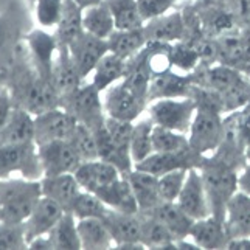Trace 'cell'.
I'll return each instance as SVG.
<instances>
[{"mask_svg": "<svg viewBox=\"0 0 250 250\" xmlns=\"http://www.w3.org/2000/svg\"><path fill=\"white\" fill-rule=\"evenodd\" d=\"M5 87L11 95L14 107H21L36 117L42 112L61 106V97L53 83L44 78L31 64L25 42L14 64L5 72Z\"/></svg>", "mask_w": 250, "mask_h": 250, "instance_id": "obj_1", "label": "cell"}, {"mask_svg": "<svg viewBox=\"0 0 250 250\" xmlns=\"http://www.w3.org/2000/svg\"><path fill=\"white\" fill-rule=\"evenodd\" d=\"M41 197V179L16 176L0 180V222H25Z\"/></svg>", "mask_w": 250, "mask_h": 250, "instance_id": "obj_2", "label": "cell"}, {"mask_svg": "<svg viewBox=\"0 0 250 250\" xmlns=\"http://www.w3.org/2000/svg\"><path fill=\"white\" fill-rule=\"evenodd\" d=\"M199 171L202 174L207 196H208L211 214L224 222L227 204L231 196L238 191L239 169L211 154V156L204 157Z\"/></svg>", "mask_w": 250, "mask_h": 250, "instance_id": "obj_3", "label": "cell"}, {"mask_svg": "<svg viewBox=\"0 0 250 250\" xmlns=\"http://www.w3.org/2000/svg\"><path fill=\"white\" fill-rule=\"evenodd\" d=\"M224 137V114L210 106H196V114L188 131L189 148L207 157L218 149Z\"/></svg>", "mask_w": 250, "mask_h": 250, "instance_id": "obj_4", "label": "cell"}, {"mask_svg": "<svg viewBox=\"0 0 250 250\" xmlns=\"http://www.w3.org/2000/svg\"><path fill=\"white\" fill-rule=\"evenodd\" d=\"M61 106L76 118V122L90 127L95 132L106 123V110L103 93L85 80L75 92L61 100Z\"/></svg>", "mask_w": 250, "mask_h": 250, "instance_id": "obj_5", "label": "cell"}, {"mask_svg": "<svg viewBox=\"0 0 250 250\" xmlns=\"http://www.w3.org/2000/svg\"><path fill=\"white\" fill-rule=\"evenodd\" d=\"M28 23L30 19H27V8L23 3L0 14V70L3 73L14 64L22 50L25 34L31 30Z\"/></svg>", "mask_w": 250, "mask_h": 250, "instance_id": "obj_6", "label": "cell"}, {"mask_svg": "<svg viewBox=\"0 0 250 250\" xmlns=\"http://www.w3.org/2000/svg\"><path fill=\"white\" fill-rule=\"evenodd\" d=\"M146 114L154 125L188 135L196 114V101L191 97L156 100L148 104Z\"/></svg>", "mask_w": 250, "mask_h": 250, "instance_id": "obj_7", "label": "cell"}, {"mask_svg": "<svg viewBox=\"0 0 250 250\" xmlns=\"http://www.w3.org/2000/svg\"><path fill=\"white\" fill-rule=\"evenodd\" d=\"M42 179L36 143L0 145V180L10 177Z\"/></svg>", "mask_w": 250, "mask_h": 250, "instance_id": "obj_8", "label": "cell"}, {"mask_svg": "<svg viewBox=\"0 0 250 250\" xmlns=\"http://www.w3.org/2000/svg\"><path fill=\"white\" fill-rule=\"evenodd\" d=\"M103 103L107 117L125 122H137L145 115L149 104V101L140 98L129 89L123 80L103 92Z\"/></svg>", "mask_w": 250, "mask_h": 250, "instance_id": "obj_9", "label": "cell"}, {"mask_svg": "<svg viewBox=\"0 0 250 250\" xmlns=\"http://www.w3.org/2000/svg\"><path fill=\"white\" fill-rule=\"evenodd\" d=\"M27 53L34 68L51 81V73H53L55 61L58 56L59 44L55 36V33L44 28H31L27 31L23 38Z\"/></svg>", "mask_w": 250, "mask_h": 250, "instance_id": "obj_10", "label": "cell"}, {"mask_svg": "<svg viewBox=\"0 0 250 250\" xmlns=\"http://www.w3.org/2000/svg\"><path fill=\"white\" fill-rule=\"evenodd\" d=\"M76 125V118L62 106L42 112L34 117V143L39 146L56 140H68Z\"/></svg>", "mask_w": 250, "mask_h": 250, "instance_id": "obj_11", "label": "cell"}, {"mask_svg": "<svg viewBox=\"0 0 250 250\" xmlns=\"http://www.w3.org/2000/svg\"><path fill=\"white\" fill-rule=\"evenodd\" d=\"M38 156L44 176L73 174L81 165V159L68 140H56L38 146Z\"/></svg>", "mask_w": 250, "mask_h": 250, "instance_id": "obj_12", "label": "cell"}, {"mask_svg": "<svg viewBox=\"0 0 250 250\" xmlns=\"http://www.w3.org/2000/svg\"><path fill=\"white\" fill-rule=\"evenodd\" d=\"M67 48L84 81L89 80L93 68L97 67V64L101 61V58L109 51L106 39L92 36V34L85 31L81 33L76 39H73L67 45Z\"/></svg>", "mask_w": 250, "mask_h": 250, "instance_id": "obj_13", "label": "cell"}, {"mask_svg": "<svg viewBox=\"0 0 250 250\" xmlns=\"http://www.w3.org/2000/svg\"><path fill=\"white\" fill-rule=\"evenodd\" d=\"M176 202L179 204L180 208L194 221L207 218L211 214L208 196H207L205 185H204L199 168L188 169L185 184H184L182 189H180V194Z\"/></svg>", "mask_w": 250, "mask_h": 250, "instance_id": "obj_14", "label": "cell"}, {"mask_svg": "<svg viewBox=\"0 0 250 250\" xmlns=\"http://www.w3.org/2000/svg\"><path fill=\"white\" fill-rule=\"evenodd\" d=\"M202 160H204L202 156L194 152L191 148H188V149L176 151V152H154L148 159L137 163L135 168L159 177L176 169L199 168Z\"/></svg>", "mask_w": 250, "mask_h": 250, "instance_id": "obj_15", "label": "cell"}, {"mask_svg": "<svg viewBox=\"0 0 250 250\" xmlns=\"http://www.w3.org/2000/svg\"><path fill=\"white\" fill-rule=\"evenodd\" d=\"M189 3L199 17L207 36L218 38L224 33L239 28L235 17L214 0H189Z\"/></svg>", "mask_w": 250, "mask_h": 250, "instance_id": "obj_16", "label": "cell"}, {"mask_svg": "<svg viewBox=\"0 0 250 250\" xmlns=\"http://www.w3.org/2000/svg\"><path fill=\"white\" fill-rule=\"evenodd\" d=\"M193 80L189 73H180L174 68L154 75L149 83V103L165 98H184L191 95Z\"/></svg>", "mask_w": 250, "mask_h": 250, "instance_id": "obj_17", "label": "cell"}, {"mask_svg": "<svg viewBox=\"0 0 250 250\" xmlns=\"http://www.w3.org/2000/svg\"><path fill=\"white\" fill-rule=\"evenodd\" d=\"M143 33L148 42L174 44L177 41H182L185 33L182 10H171L165 14L145 22Z\"/></svg>", "mask_w": 250, "mask_h": 250, "instance_id": "obj_18", "label": "cell"}, {"mask_svg": "<svg viewBox=\"0 0 250 250\" xmlns=\"http://www.w3.org/2000/svg\"><path fill=\"white\" fill-rule=\"evenodd\" d=\"M65 210L58 202H55L50 197L42 196L39 202L34 207V210L25 221V233H27V241H33L38 236L48 235L50 230L53 229L58 221L62 218Z\"/></svg>", "mask_w": 250, "mask_h": 250, "instance_id": "obj_19", "label": "cell"}, {"mask_svg": "<svg viewBox=\"0 0 250 250\" xmlns=\"http://www.w3.org/2000/svg\"><path fill=\"white\" fill-rule=\"evenodd\" d=\"M73 174L81 188L92 193H98L100 189L115 182L118 177H122V172L117 167L101 159L83 162Z\"/></svg>", "mask_w": 250, "mask_h": 250, "instance_id": "obj_20", "label": "cell"}, {"mask_svg": "<svg viewBox=\"0 0 250 250\" xmlns=\"http://www.w3.org/2000/svg\"><path fill=\"white\" fill-rule=\"evenodd\" d=\"M109 233L115 243V247L125 243L142 241V216L140 213H123L117 210H107L103 218ZM114 247V249H115Z\"/></svg>", "mask_w": 250, "mask_h": 250, "instance_id": "obj_21", "label": "cell"}, {"mask_svg": "<svg viewBox=\"0 0 250 250\" xmlns=\"http://www.w3.org/2000/svg\"><path fill=\"white\" fill-rule=\"evenodd\" d=\"M134 191V196L139 204V213H148L163 202L159 193V177L134 168L132 171L123 174Z\"/></svg>", "mask_w": 250, "mask_h": 250, "instance_id": "obj_22", "label": "cell"}, {"mask_svg": "<svg viewBox=\"0 0 250 250\" xmlns=\"http://www.w3.org/2000/svg\"><path fill=\"white\" fill-rule=\"evenodd\" d=\"M83 81L84 80L81 78L78 68H76L70 53H68V48L59 45L53 73H51V83H53L61 100L78 89Z\"/></svg>", "mask_w": 250, "mask_h": 250, "instance_id": "obj_23", "label": "cell"}, {"mask_svg": "<svg viewBox=\"0 0 250 250\" xmlns=\"http://www.w3.org/2000/svg\"><path fill=\"white\" fill-rule=\"evenodd\" d=\"M42 196L50 197L58 202L65 211L70 210L76 196L81 193V185L78 184L75 174H59V176H44L41 179Z\"/></svg>", "mask_w": 250, "mask_h": 250, "instance_id": "obj_24", "label": "cell"}, {"mask_svg": "<svg viewBox=\"0 0 250 250\" xmlns=\"http://www.w3.org/2000/svg\"><path fill=\"white\" fill-rule=\"evenodd\" d=\"M189 238L199 246V249H226L229 243V235L226 231L224 222L213 214L193 222L189 230Z\"/></svg>", "mask_w": 250, "mask_h": 250, "instance_id": "obj_25", "label": "cell"}, {"mask_svg": "<svg viewBox=\"0 0 250 250\" xmlns=\"http://www.w3.org/2000/svg\"><path fill=\"white\" fill-rule=\"evenodd\" d=\"M224 226L229 238L250 236V196L236 191L227 204Z\"/></svg>", "mask_w": 250, "mask_h": 250, "instance_id": "obj_26", "label": "cell"}, {"mask_svg": "<svg viewBox=\"0 0 250 250\" xmlns=\"http://www.w3.org/2000/svg\"><path fill=\"white\" fill-rule=\"evenodd\" d=\"M25 143H34V115L21 107H14L0 134V145Z\"/></svg>", "mask_w": 250, "mask_h": 250, "instance_id": "obj_27", "label": "cell"}, {"mask_svg": "<svg viewBox=\"0 0 250 250\" xmlns=\"http://www.w3.org/2000/svg\"><path fill=\"white\" fill-rule=\"evenodd\" d=\"M151 214L152 218L159 219L165 226L176 239H184L189 236V230L193 227L194 219L180 208L177 202H160L156 208L145 213Z\"/></svg>", "mask_w": 250, "mask_h": 250, "instance_id": "obj_28", "label": "cell"}, {"mask_svg": "<svg viewBox=\"0 0 250 250\" xmlns=\"http://www.w3.org/2000/svg\"><path fill=\"white\" fill-rule=\"evenodd\" d=\"M100 199L104 202L110 210L123 211V213H139V204L134 196L129 180L122 174L115 182L100 189L98 193Z\"/></svg>", "mask_w": 250, "mask_h": 250, "instance_id": "obj_29", "label": "cell"}, {"mask_svg": "<svg viewBox=\"0 0 250 250\" xmlns=\"http://www.w3.org/2000/svg\"><path fill=\"white\" fill-rule=\"evenodd\" d=\"M127 61L123 58L117 56L115 53H107L101 58V61L93 68L89 81L97 87L101 93L107 90L110 85L120 83L126 75Z\"/></svg>", "mask_w": 250, "mask_h": 250, "instance_id": "obj_30", "label": "cell"}, {"mask_svg": "<svg viewBox=\"0 0 250 250\" xmlns=\"http://www.w3.org/2000/svg\"><path fill=\"white\" fill-rule=\"evenodd\" d=\"M78 235L83 250H104L115 247L106 224L98 218L78 219Z\"/></svg>", "mask_w": 250, "mask_h": 250, "instance_id": "obj_31", "label": "cell"}, {"mask_svg": "<svg viewBox=\"0 0 250 250\" xmlns=\"http://www.w3.org/2000/svg\"><path fill=\"white\" fill-rule=\"evenodd\" d=\"M83 27L85 33L100 39H107L115 31L114 16H112L106 0L83 10Z\"/></svg>", "mask_w": 250, "mask_h": 250, "instance_id": "obj_32", "label": "cell"}, {"mask_svg": "<svg viewBox=\"0 0 250 250\" xmlns=\"http://www.w3.org/2000/svg\"><path fill=\"white\" fill-rule=\"evenodd\" d=\"M95 137H97V146H98V159L112 163V165L120 169L122 174H126V172L135 168L131 152L122 149L120 146H117L112 142L104 126L95 131Z\"/></svg>", "mask_w": 250, "mask_h": 250, "instance_id": "obj_33", "label": "cell"}, {"mask_svg": "<svg viewBox=\"0 0 250 250\" xmlns=\"http://www.w3.org/2000/svg\"><path fill=\"white\" fill-rule=\"evenodd\" d=\"M53 33L58 39V44L64 47H67L73 39L78 38L81 33H84L83 10L73 0H64L61 19H59V23Z\"/></svg>", "mask_w": 250, "mask_h": 250, "instance_id": "obj_34", "label": "cell"}, {"mask_svg": "<svg viewBox=\"0 0 250 250\" xmlns=\"http://www.w3.org/2000/svg\"><path fill=\"white\" fill-rule=\"evenodd\" d=\"M106 41L110 53H115L126 61L139 53L148 42L143 33V27L135 30H115Z\"/></svg>", "mask_w": 250, "mask_h": 250, "instance_id": "obj_35", "label": "cell"}, {"mask_svg": "<svg viewBox=\"0 0 250 250\" xmlns=\"http://www.w3.org/2000/svg\"><path fill=\"white\" fill-rule=\"evenodd\" d=\"M216 42H218V51H219V62L218 64L230 65V67L238 68V70L247 73L249 67L244 59L239 28L221 34V36L216 38Z\"/></svg>", "mask_w": 250, "mask_h": 250, "instance_id": "obj_36", "label": "cell"}, {"mask_svg": "<svg viewBox=\"0 0 250 250\" xmlns=\"http://www.w3.org/2000/svg\"><path fill=\"white\" fill-rule=\"evenodd\" d=\"M152 129H154V122L149 115H143L137 122H134L129 149H131V157L135 165L143 162L145 159H148L151 154H154Z\"/></svg>", "mask_w": 250, "mask_h": 250, "instance_id": "obj_37", "label": "cell"}, {"mask_svg": "<svg viewBox=\"0 0 250 250\" xmlns=\"http://www.w3.org/2000/svg\"><path fill=\"white\" fill-rule=\"evenodd\" d=\"M140 216H142V243L146 246V249H159V250L177 249L176 236L159 219L145 213H140Z\"/></svg>", "mask_w": 250, "mask_h": 250, "instance_id": "obj_38", "label": "cell"}, {"mask_svg": "<svg viewBox=\"0 0 250 250\" xmlns=\"http://www.w3.org/2000/svg\"><path fill=\"white\" fill-rule=\"evenodd\" d=\"M48 238L58 250H80V235H78V219L70 211H65L58 224L50 230Z\"/></svg>", "mask_w": 250, "mask_h": 250, "instance_id": "obj_39", "label": "cell"}, {"mask_svg": "<svg viewBox=\"0 0 250 250\" xmlns=\"http://www.w3.org/2000/svg\"><path fill=\"white\" fill-rule=\"evenodd\" d=\"M106 2L114 16L115 30H135L145 25L137 0H106Z\"/></svg>", "mask_w": 250, "mask_h": 250, "instance_id": "obj_40", "label": "cell"}, {"mask_svg": "<svg viewBox=\"0 0 250 250\" xmlns=\"http://www.w3.org/2000/svg\"><path fill=\"white\" fill-rule=\"evenodd\" d=\"M107 210H109V207L100 199L98 194L81 189V193L76 196V199L68 211H70L76 219H85V218L103 219L106 216Z\"/></svg>", "mask_w": 250, "mask_h": 250, "instance_id": "obj_41", "label": "cell"}, {"mask_svg": "<svg viewBox=\"0 0 250 250\" xmlns=\"http://www.w3.org/2000/svg\"><path fill=\"white\" fill-rule=\"evenodd\" d=\"M169 58L172 68L180 73H191L201 64V58L197 55L196 48L184 41H177L171 44Z\"/></svg>", "mask_w": 250, "mask_h": 250, "instance_id": "obj_42", "label": "cell"}, {"mask_svg": "<svg viewBox=\"0 0 250 250\" xmlns=\"http://www.w3.org/2000/svg\"><path fill=\"white\" fill-rule=\"evenodd\" d=\"M154 152H176L189 148L188 135L154 125L152 129Z\"/></svg>", "mask_w": 250, "mask_h": 250, "instance_id": "obj_43", "label": "cell"}, {"mask_svg": "<svg viewBox=\"0 0 250 250\" xmlns=\"http://www.w3.org/2000/svg\"><path fill=\"white\" fill-rule=\"evenodd\" d=\"M68 142L73 145V148L78 152L81 162H90L98 159L97 137H95V132L90 127L78 123Z\"/></svg>", "mask_w": 250, "mask_h": 250, "instance_id": "obj_44", "label": "cell"}, {"mask_svg": "<svg viewBox=\"0 0 250 250\" xmlns=\"http://www.w3.org/2000/svg\"><path fill=\"white\" fill-rule=\"evenodd\" d=\"M64 0H36L33 8L34 22L39 28L55 30L61 19Z\"/></svg>", "mask_w": 250, "mask_h": 250, "instance_id": "obj_45", "label": "cell"}, {"mask_svg": "<svg viewBox=\"0 0 250 250\" xmlns=\"http://www.w3.org/2000/svg\"><path fill=\"white\" fill-rule=\"evenodd\" d=\"M28 249L25 224L0 222V250H25Z\"/></svg>", "mask_w": 250, "mask_h": 250, "instance_id": "obj_46", "label": "cell"}, {"mask_svg": "<svg viewBox=\"0 0 250 250\" xmlns=\"http://www.w3.org/2000/svg\"><path fill=\"white\" fill-rule=\"evenodd\" d=\"M188 169H176L169 171L167 174L159 176V193L163 202H176L180 194Z\"/></svg>", "mask_w": 250, "mask_h": 250, "instance_id": "obj_47", "label": "cell"}, {"mask_svg": "<svg viewBox=\"0 0 250 250\" xmlns=\"http://www.w3.org/2000/svg\"><path fill=\"white\" fill-rule=\"evenodd\" d=\"M104 127H106L107 134L110 135L112 142H114L117 146H120L122 149H126L131 152V149H129V142H131L134 122H125V120L106 117Z\"/></svg>", "mask_w": 250, "mask_h": 250, "instance_id": "obj_48", "label": "cell"}, {"mask_svg": "<svg viewBox=\"0 0 250 250\" xmlns=\"http://www.w3.org/2000/svg\"><path fill=\"white\" fill-rule=\"evenodd\" d=\"M180 2L182 0H137L145 22L174 10V6Z\"/></svg>", "mask_w": 250, "mask_h": 250, "instance_id": "obj_49", "label": "cell"}, {"mask_svg": "<svg viewBox=\"0 0 250 250\" xmlns=\"http://www.w3.org/2000/svg\"><path fill=\"white\" fill-rule=\"evenodd\" d=\"M235 17L239 28L250 23V0H214Z\"/></svg>", "mask_w": 250, "mask_h": 250, "instance_id": "obj_50", "label": "cell"}, {"mask_svg": "<svg viewBox=\"0 0 250 250\" xmlns=\"http://www.w3.org/2000/svg\"><path fill=\"white\" fill-rule=\"evenodd\" d=\"M231 114L235 117L239 139L247 146L250 143V103H247V104L244 107H241L239 110L231 112Z\"/></svg>", "mask_w": 250, "mask_h": 250, "instance_id": "obj_51", "label": "cell"}, {"mask_svg": "<svg viewBox=\"0 0 250 250\" xmlns=\"http://www.w3.org/2000/svg\"><path fill=\"white\" fill-rule=\"evenodd\" d=\"M13 109H14V104H13V100H11V95H10V92H8V89L5 87V89L0 90V134H2V131L5 129Z\"/></svg>", "mask_w": 250, "mask_h": 250, "instance_id": "obj_52", "label": "cell"}, {"mask_svg": "<svg viewBox=\"0 0 250 250\" xmlns=\"http://www.w3.org/2000/svg\"><path fill=\"white\" fill-rule=\"evenodd\" d=\"M238 191L250 196V163L249 162L238 172Z\"/></svg>", "mask_w": 250, "mask_h": 250, "instance_id": "obj_53", "label": "cell"}, {"mask_svg": "<svg viewBox=\"0 0 250 250\" xmlns=\"http://www.w3.org/2000/svg\"><path fill=\"white\" fill-rule=\"evenodd\" d=\"M239 31H241V42H243V51H244L246 64L249 67V70H247L249 73L250 72V23L243 28H239Z\"/></svg>", "mask_w": 250, "mask_h": 250, "instance_id": "obj_54", "label": "cell"}, {"mask_svg": "<svg viewBox=\"0 0 250 250\" xmlns=\"http://www.w3.org/2000/svg\"><path fill=\"white\" fill-rule=\"evenodd\" d=\"M229 250H250V236H239L229 239L227 247Z\"/></svg>", "mask_w": 250, "mask_h": 250, "instance_id": "obj_55", "label": "cell"}, {"mask_svg": "<svg viewBox=\"0 0 250 250\" xmlns=\"http://www.w3.org/2000/svg\"><path fill=\"white\" fill-rule=\"evenodd\" d=\"M28 249H33V250H39V249L51 250V249H53V244H51L48 235H44V236H38V238H34L33 241H30Z\"/></svg>", "mask_w": 250, "mask_h": 250, "instance_id": "obj_56", "label": "cell"}, {"mask_svg": "<svg viewBox=\"0 0 250 250\" xmlns=\"http://www.w3.org/2000/svg\"><path fill=\"white\" fill-rule=\"evenodd\" d=\"M19 3H23V0H0V14L6 13L8 10H11V8Z\"/></svg>", "mask_w": 250, "mask_h": 250, "instance_id": "obj_57", "label": "cell"}, {"mask_svg": "<svg viewBox=\"0 0 250 250\" xmlns=\"http://www.w3.org/2000/svg\"><path fill=\"white\" fill-rule=\"evenodd\" d=\"M73 2L78 5L81 10H85V8H90V6H93V5H98V3H101L103 0H73Z\"/></svg>", "mask_w": 250, "mask_h": 250, "instance_id": "obj_58", "label": "cell"}, {"mask_svg": "<svg viewBox=\"0 0 250 250\" xmlns=\"http://www.w3.org/2000/svg\"><path fill=\"white\" fill-rule=\"evenodd\" d=\"M5 85H6V80H5V73L0 70V90L5 89Z\"/></svg>", "mask_w": 250, "mask_h": 250, "instance_id": "obj_59", "label": "cell"}, {"mask_svg": "<svg viewBox=\"0 0 250 250\" xmlns=\"http://www.w3.org/2000/svg\"><path fill=\"white\" fill-rule=\"evenodd\" d=\"M246 160L250 163V143L246 146Z\"/></svg>", "mask_w": 250, "mask_h": 250, "instance_id": "obj_60", "label": "cell"}, {"mask_svg": "<svg viewBox=\"0 0 250 250\" xmlns=\"http://www.w3.org/2000/svg\"><path fill=\"white\" fill-rule=\"evenodd\" d=\"M25 2H27L30 6H33V5H34V2H36V0H25Z\"/></svg>", "mask_w": 250, "mask_h": 250, "instance_id": "obj_61", "label": "cell"}, {"mask_svg": "<svg viewBox=\"0 0 250 250\" xmlns=\"http://www.w3.org/2000/svg\"><path fill=\"white\" fill-rule=\"evenodd\" d=\"M247 75H249V76H250V72H249V73H247Z\"/></svg>", "mask_w": 250, "mask_h": 250, "instance_id": "obj_62", "label": "cell"}]
</instances>
